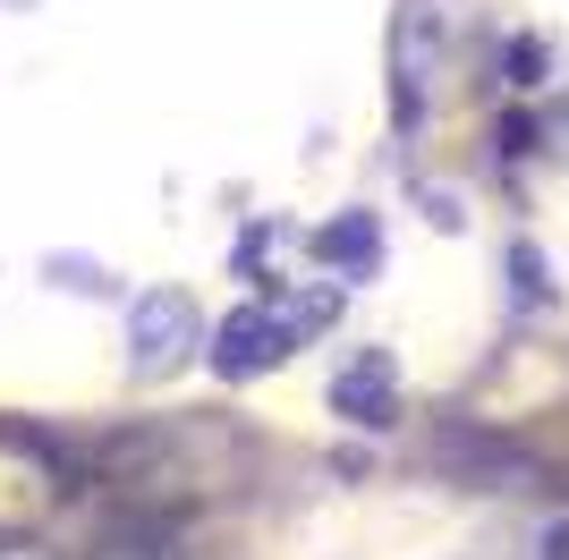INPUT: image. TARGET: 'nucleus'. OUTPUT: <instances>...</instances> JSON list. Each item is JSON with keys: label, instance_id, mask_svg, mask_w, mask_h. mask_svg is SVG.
Masks as SVG:
<instances>
[{"label": "nucleus", "instance_id": "nucleus-2", "mask_svg": "<svg viewBox=\"0 0 569 560\" xmlns=\"http://www.w3.org/2000/svg\"><path fill=\"white\" fill-rule=\"evenodd\" d=\"M128 340H137V366L144 373H170L179 357L196 349V306H188V289H153V298H137Z\"/></svg>", "mask_w": 569, "mask_h": 560}, {"label": "nucleus", "instance_id": "nucleus-3", "mask_svg": "<svg viewBox=\"0 0 569 560\" xmlns=\"http://www.w3.org/2000/svg\"><path fill=\"white\" fill-rule=\"evenodd\" d=\"M332 408H340V417H357V424H391V357L366 349V357L332 382Z\"/></svg>", "mask_w": 569, "mask_h": 560}, {"label": "nucleus", "instance_id": "nucleus-1", "mask_svg": "<svg viewBox=\"0 0 569 560\" xmlns=\"http://www.w3.org/2000/svg\"><path fill=\"white\" fill-rule=\"evenodd\" d=\"M315 314H272V306H238L230 323L213 331V366L230 373V382H247V373L281 366L289 349H298V331H307Z\"/></svg>", "mask_w": 569, "mask_h": 560}, {"label": "nucleus", "instance_id": "nucleus-5", "mask_svg": "<svg viewBox=\"0 0 569 560\" xmlns=\"http://www.w3.org/2000/svg\"><path fill=\"white\" fill-rule=\"evenodd\" d=\"M86 560H170V552H162V536H153V527H119V536H102Z\"/></svg>", "mask_w": 569, "mask_h": 560}, {"label": "nucleus", "instance_id": "nucleus-6", "mask_svg": "<svg viewBox=\"0 0 569 560\" xmlns=\"http://www.w3.org/2000/svg\"><path fill=\"white\" fill-rule=\"evenodd\" d=\"M0 560H34V552H26V543H0Z\"/></svg>", "mask_w": 569, "mask_h": 560}, {"label": "nucleus", "instance_id": "nucleus-4", "mask_svg": "<svg viewBox=\"0 0 569 560\" xmlns=\"http://www.w3.org/2000/svg\"><path fill=\"white\" fill-rule=\"evenodd\" d=\"M323 256H332V263H375V221L349 212L340 230H323Z\"/></svg>", "mask_w": 569, "mask_h": 560}]
</instances>
